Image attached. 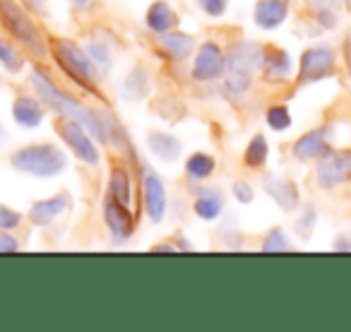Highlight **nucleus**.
<instances>
[{"instance_id": "obj_1", "label": "nucleus", "mask_w": 351, "mask_h": 332, "mask_svg": "<svg viewBox=\"0 0 351 332\" xmlns=\"http://www.w3.org/2000/svg\"><path fill=\"white\" fill-rule=\"evenodd\" d=\"M32 84H34L36 94H39L41 102H46V106L53 108L56 113H60L63 118H73V121L82 123L89 132H92L97 140H106V121H101L97 111L92 108H84L80 102H75L73 97L58 89L49 78H46L41 70H32Z\"/></svg>"}, {"instance_id": "obj_2", "label": "nucleus", "mask_w": 351, "mask_h": 332, "mask_svg": "<svg viewBox=\"0 0 351 332\" xmlns=\"http://www.w3.org/2000/svg\"><path fill=\"white\" fill-rule=\"evenodd\" d=\"M265 54L267 51L253 41H241L234 44L226 54V68H224V87L229 94H245L253 84V78L265 65Z\"/></svg>"}, {"instance_id": "obj_3", "label": "nucleus", "mask_w": 351, "mask_h": 332, "mask_svg": "<svg viewBox=\"0 0 351 332\" xmlns=\"http://www.w3.org/2000/svg\"><path fill=\"white\" fill-rule=\"evenodd\" d=\"M65 154L63 150H58L56 145L41 142V145H29L22 150L12 152L10 164L15 166L17 171L29 174L36 178H51L56 174H60L65 169Z\"/></svg>"}, {"instance_id": "obj_4", "label": "nucleus", "mask_w": 351, "mask_h": 332, "mask_svg": "<svg viewBox=\"0 0 351 332\" xmlns=\"http://www.w3.org/2000/svg\"><path fill=\"white\" fill-rule=\"evenodd\" d=\"M0 20H3L8 32H10L27 51H32L34 56L44 58L46 46H44V39H41V32L36 29V25L29 20V15L17 5L15 0H0Z\"/></svg>"}, {"instance_id": "obj_5", "label": "nucleus", "mask_w": 351, "mask_h": 332, "mask_svg": "<svg viewBox=\"0 0 351 332\" xmlns=\"http://www.w3.org/2000/svg\"><path fill=\"white\" fill-rule=\"evenodd\" d=\"M315 181L322 191H335L351 181V150H330L317 159Z\"/></svg>"}, {"instance_id": "obj_6", "label": "nucleus", "mask_w": 351, "mask_h": 332, "mask_svg": "<svg viewBox=\"0 0 351 332\" xmlns=\"http://www.w3.org/2000/svg\"><path fill=\"white\" fill-rule=\"evenodd\" d=\"M51 51H53L56 60L60 63V68L70 75L73 80H77L82 87H92V60H89L87 51H82L80 46H75L68 39H56L51 41Z\"/></svg>"}, {"instance_id": "obj_7", "label": "nucleus", "mask_w": 351, "mask_h": 332, "mask_svg": "<svg viewBox=\"0 0 351 332\" xmlns=\"http://www.w3.org/2000/svg\"><path fill=\"white\" fill-rule=\"evenodd\" d=\"M337 70V54L327 46L303 51L301 63H298V82H320L325 78H332Z\"/></svg>"}, {"instance_id": "obj_8", "label": "nucleus", "mask_w": 351, "mask_h": 332, "mask_svg": "<svg viewBox=\"0 0 351 332\" xmlns=\"http://www.w3.org/2000/svg\"><path fill=\"white\" fill-rule=\"evenodd\" d=\"M58 135L60 140H65V145L75 152L80 161L89 166H97L99 164V150L92 140V132L82 126V123L73 121V118H63L58 123Z\"/></svg>"}, {"instance_id": "obj_9", "label": "nucleus", "mask_w": 351, "mask_h": 332, "mask_svg": "<svg viewBox=\"0 0 351 332\" xmlns=\"http://www.w3.org/2000/svg\"><path fill=\"white\" fill-rule=\"evenodd\" d=\"M226 68V56L224 51L219 49V44L215 41H207V44L200 46L197 51L195 65H193V78L197 82H212V80L221 78Z\"/></svg>"}, {"instance_id": "obj_10", "label": "nucleus", "mask_w": 351, "mask_h": 332, "mask_svg": "<svg viewBox=\"0 0 351 332\" xmlns=\"http://www.w3.org/2000/svg\"><path fill=\"white\" fill-rule=\"evenodd\" d=\"M142 195H145V210L154 224H159L166 215V188L159 174L145 169L142 174Z\"/></svg>"}, {"instance_id": "obj_11", "label": "nucleus", "mask_w": 351, "mask_h": 332, "mask_svg": "<svg viewBox=\"0 0 351 332\" xmlns=\"http://www.w3.org/2000/svg\"><path fill=\"white\" fill-rule=\"evenodd\" d=\"M330 128L322 126L315 130H308L306 135H301L293 142L291 152L298 161H311V159H320L330 152Z\"/></svg>"}, {"instance_id": "obj_12", "label": "nucleus", "mask_w": 351, "mask_h": 332, "mask_svg": "<svg viewBox=\"0 0 351 332\" xmlns=\"http://www.w3.org/2000/svg\"><path fill=\"white\" fill-rule=\"evenodd\" d=\"M104 217H106L108 231L118 241H125L132 234V229H135V217H132L130 207L121 205V202H116L108 195H106V205H104Z\"/></svg>"}, {"instance_id": "obj_13", "label": "nucleus", "mask_w": 351, "mask_h": 332, "mask_svg": "<svg viewBox=\"0 0 351 332\" xmlns=\"http://www.w3.org/2000/svg\"><path fill=\"white\" fill-rule=\"evenodd\" d=\"M263 186H265V193H267L284 212H293L298 207V188L293 181L279 178V176H267Z\"/></svg>"}, {"instance_id": "obj_14", "label": "nucleus", "mask_w": 351, "mask_h": 332, "mask_svg": "<svg viewBox=\"0 0 351 332\" xmlns=\"http://www.w3.org/2000/svg\"><path fill=\"white\" fill-rule=\"evenodd\" d=\"M70 205V198L65 193L53 198H46V200H39L32 205L29 210V220L34 226H49L51 222H56V217H60Z\"/></svg>"}, {"instance_id": "obj_15", "label": "nucleus", "mask_w": 351, "mask_h": 332, "mask_svg": "<svg viewBox=\"0 0 351 332\" xmlns=\"http://www.w3.org/2000/svg\"><path fill=\"white\" fill-rule=\"evenodd\" d=\"M289 15V5L287 0H260L255 5V25L260 29H277Z\"/></svg>"}, {"instance_id": "obj_16", "label": "nucleus", "mask_w": 351, "mask_h": 332, "mask_svg": "<svg viewBox=\"0 0 351 332\" xmlns=\"http://www.w3.org/2000/svg\"><path fill=\"white\" fill-rule=\"evenodd\" d=\"M159 46L161 51H164L169 58L173 60H186L191 58L193 49H195V41H193V36L183 34V32H164V34H159Z\"/></svg>"}, {"instance_id": "obj_17", "label": "nucleus", "mask_w": 351, "mask_h": 332, "mask_svg": "<svg viewBox=\"0 0 351 332\" xmlns=\"http://www.w3.org/2000/svg\"><path fill=\"white\" fill-rule=\"evenodd\" d=\"M12 116L22 128H39L44 121V108L36 99L32 97H17L12 104Z\"/></svg>"}, {"instance_id": "obj_18", "label": "nucleus", "mask_w": 351, "mask_h": 332, "mask_svg": "<svg viewBox=\"0 0 351 332\" xmlns=\"http://www.w3.org/2000/svg\"><path fill=\"white\" fill-rule=\"evenodd\" d=\"M147 145H149L152 154H156L159 159H164V161H176L183 152L181 140H176L173 135H169V132H161V130L149 132V137H147Z\"/></svg>"}, {"instance_id": "obj_19", "label": "nucleus", "mask_w": 351, "mask_h": 332, "mask_svg": "<svg viewBox=\"0 0 351 332\" xmlns=\"http://www.w3.org/2000/svg\"><path fill=\"white\" fill-rule=\"evenodd\" d=\"M178 25V15L169 8V3L164 0H156L152 3V8L147 10V27L156 34H164V32H171Z\"/></svg>"}, {"instance_id": "obj_20", "label": "nucleus", "mask_w": 351, "mask_h": 332, "mask_svg": "<svg viewBox=\"0 0 351 332\" xmlns=\"http://www.w3.org/2000/svg\"><path fill=\"white\" fill-rule=\"evenodd\" d=\"M108 198H113L116 202L121 205L130 207L132 205V188H130V178L123 169H113L111 171V178H108V191H106Z\"/></svg>"}, {"instance_id": "obj_21", "label": "nucleus", "mask_w": 351, "mask_h": 332, "mask_svg": "<svg viewBox=\"0 0 351 332\" xmlns=\"http://www.w3.org/2000/svg\"><path fill=\"white\" fill-rule=\"evenodd\" d=\"M215 156L212 154H205V152H195V154L188 156L186 161V174L191 181H205V178L212 176V171H215Z\"/></svg>"}, {"instance_id": "obj_22", "label": "nucleus", "mask_w": 351, "mask_h": 332, "mask_svg": "<svg viewBox=\"0 0 351 332\" xmlns=\"http://www.w3.org/2000/svg\"><path fill=\"white\" fill-rule=\"evenodd\" d=\"M193 210H195V215L200 217V220H217V217L221 215V210H224V200H221V193L212 191V193H202L200 198H197L195 202H193Z\"/></svg>"}, {"instance_id": "obj_23", "label": "nucleus", "mask_w": 351, "mask_h": 332, "mask_svg": "<svg viewBox=\"0 0 351 332\" xmlns=\"http://www.w3.org/2000/svg\"><path fill=\"white\" fill-rule=\"evenodd\" d=\"M263 68L269 80H284L291 73V58H289L287 51H267Z\"/></svg>"}, {"instance_id": "obj_24", "label": "nucleus", "mask_w": 351, "mask_h": 332, "mask_svg": "<svg viewBox=\"0 0 351 332\" xmlns=\"http://www.w3.org/2000/svg\"><path fill=\"white\" fill-rule=\"evenodd\" d=\"M308 10L325 29H332L339 20L337 15V0H308Z\"/></svg>"}, {"instance_id": "obj_25", "label": "nucleus", "mask_w": 351, "mask_h": 332, "mask_svg": "<svg viewBox=\"0 0 351 332\" xmlns=\"http://www.w3.org/2000/svg\"><path fill=\"white\" fill-rule=\"evenodd\" d=\"M267 154H269V147H267L265 135H255L253 140L248 142V147H245V164L258 169V166H263L265 161H267Z\"/></svg>"}, {"instance_id": "obj_26", "label": "nucleus", "mask_w": 351, "mask_h": 332, "mask_svg": "<svg viewBox=\"0 0 351 332\" xmlns=\"http://www.w3.org/2000/svg\"><path fill=\"white\" fill-rule=\"evenodd\" d=\"M149 80H147V73L142 68H135L130 75H128L125 80V97H132V99H142L147 94V89H149Z\"/></svg>"}, {"instance_id": "obj_27", "label": "nucleus", "mask_w": 351, "mask_h": 332, "mask_svg": "<svg viewBox=\"0 0 351 332\" xmlns=\"http://www.w3.org/2000/svg\"><path fill=\"white\" fill-rule=\"evenodd\" d=\"M87 56H89V60H92L94 75H106L108 73V63H111V58H108L106 46H104V44H92L87 49Z\"/></svg>"}, {"instance_id": "obj_28", "label": "nucleus", "mask_w": 351, "mask_h": 332, "mask_svg": "<svg viewBox=\"0 0 351 332\" xmlns=\"http://www.w3.org/2000/svg\"><path fill=\"white\" fill-rule=\"evenodd\" d=\"M289 248H291V244H289L284 229H272L263 241L265 253H284V250H289Z\"/></svg>"}, {"instance_id": "obj_29", "label": "nucleus", "mask_w": 351, "mask_h": 332, "mask_svg": "<svg viewBox=\"0 0 351 332\" xmlns=\"http://www.w3.org/2000/svg\"><path fill=\"white\" fill-rule=\"evenodd\" d=\"M0 63L5 65L10 73H17V70L22 68L20 54H17L15 46H12L10 41H5V39H0Z\"/></svg>"}, {"instance_id": "obj_30", "label": "nucleus", "mask_w": 351, "mask_h": 332, "mask_svg": "<svg viewBox=\"0 0 351 332\" xmlns=\"http://www.w3.org/2000/svg\"><path fill=\"white\" fill-rule=\"evenodd\" d=\"M267 126L277 132L287 130V128L291 126V113H289V108L287 106H272L269 108L267 111Z\"/></svg>"}, {"instance_id": "obj_31", "label": "nucleus", "mask_w": 351, "mask_h": 332, "mask_svg": "<svg viewBox=\"0 0 351 332\" xmlns=\"http://www.w3.org/2000/svg\"><path fill=\"white\" fill-rule=\"evenodd\" d=\"M20 222H22L20 212L10 210V207H5V205H0V229L10 231V229H15V226H20Z\"/></svg>"}, {"instance_id": "obj_32", "label": "nucleus", "mask_w": 351, "mask_h": 332, "mask_svg": "<svg viewBox=\"0 0 351 332\" xmlns=\"http://www.w3.org/2000/svg\"><path fill=\"white\" fill-rule=\"evenodd\" d=\"M226 3H229V0H197V5H200L210 17H221V15H224Z\"/></svg>"}, {"instance_id": "obj_33", "label": "nucleus", "mask_w": 351, "mask_h": 332, "mask_svg": "<svg viewBox=\"0 0 351 332\" xmlns=\"http://www.w3.org/2000/svg\"><path fill=\"white\" fill-rule=\"evenodd\" d=\"M231 191H234V198H236V200L243 202V205H248V202L253 200V188H250L245 181H236Z\"/></svg>"}, {"instance_id": "obj_34", "label": "nucleus", "mask_w": 351, "mask_h": 332, "mask_svg": "<svg viewBox=\"0 0 351 332\" xmlns=\"http://www.w3.org/2000/svg\"><path fill=\"white\" fill-rule=\"evenodd\" d=\"M17 248H20V244L10 234H5V229H0V253H15Z\"/></svg>"}, {"instance_id": "obj_35", "label": "nucleus", "mask_w": 351, "mask_h": 332, "mask_svg": "<svg viewBox=\"0 0 351 332\" xmlns=\"http://www.w3.org/2000/svg\"><path fill=\"white\" fill-rule=\"evenodd\" d=\"M344 60H346V73H349V78H351V32L344 39Z\"/></svg>"}, {"instance_id": "obj_36", "label": "nucleus", "mask_w": 351, "mask_h": 332, "mask_svg": "<svg viewBox=\"0 0 351 332\" xmlns=\"http://www.w3.org/2000/svg\"><path fill=\"white\" fill-rule=\"evenodd\" d=\"M332 248H335L337 253H341V250H351V241L346 239V236H339V239L332 244Z\"/></svg>"}, {"instance_id": "obj_37", "label": "nucleus", "mask_w": 351, "mask_h": 332, "mask_svg": "<svg viewBox=\"0 0 351 332\" xmlns=\"http://www.w3.org/2000/svg\"><path fill=\"white\" fill-rule=\"evenodd\" d=\"M3 137H5V132H3V126H0V142H3Z\"/></svg>"}, {"instance_id": "obj_38", "label": "nucleus", "mask_w": 351, "mask_h": 332, "mask_svg": "<svg viewBox=\"0 0 351 332\" xmlns=\"http://www.w3.org/2000/svg\"><path fill=\"white\" fill-rule=\"evenodd\" d=\"M75 3H82V5H87V3H89V0H75Z\"/></svg>"}]
</instances>
